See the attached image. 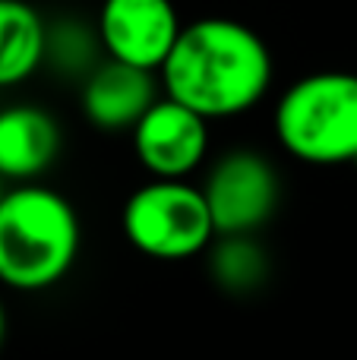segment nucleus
Returning <instances> with one entry per match:
<instances>
[{
	"label": "nucleus",
	"mask_w": 357,
	"mask_h": 360,
	"mask_svg": "<svg viewBox=\"0 0 357 360\" xmlns=\"http://www.w3.org/2000/svg\"><path fill=\"white\" fill-rule=\"evenodd\" d=\"M162 92L212 120L257 108L272 86V54L240 19L202 16L183 22L164 67Z\"/></svg>",
	"instance_id": "nucleus-1"
},
{
	"label": "nucleus",
	"mask_w": 357,
	"mask_h": 360,
	"mask_svg": "<svg viewBox=\"0 0 357 360\" xmlns=\"http://www.w3.org/2000/svg\"><path fill=\"white\" fill-rule=\"evenodd\" d=\"M82 228L73 202L41 184H16L0 199V285L48 291L73 269Z\"/></svg>",
	"instance_id": "nucleus-2"
},
{
	"label": "nucleus",
	"mask_w": 357,
	"mask_h": 360,
	"mask_svg": "<svg viewBox=\"0 0 357 360\" xmlns=\"http://www.w3.org/2000/svg\"><path fill=\"white\" fill-rule=\"evenodd\" d=\"M272 127L291 158L316 168L357 162V76L316 70L275 101Z\"/></svg>",
	"instance_id": "nucleus-3"
},
{
	"label": "nucleus",
	"mask_w": 357,
	"mask_h": 360,
	"mask_svg": "<svg viewBox=\"0 0 357 360\" xmlns=\"http://www.w3.org/2000/svg\"><path fill=\"white\" fill-rule=\"evenodd\" d=\"M120 224L133 250L162 262L193 259L219 237L202 186L190 180L152 177L130 193Z\"/></svg>",
	"instance_id": "nucleus-4"
},
{
	"label": "nucleus",
	"mask_w": 357,
	"mask_h": 360,
	"mask_svg": "<svg viewBox=\"0 0 357 360\" xmlns=\"http://www.w3.org/2000/svg\"><path fill=\"white\" fill-rule=\"evenodd\" d=\"M202 196L219 237H250L278 209L282 184L266 155L253 149H234L209 168Z\"/></svg>",
	"instance_id": "nucleus-5"
},
{
	"label": "nucleus",
	"mask_w": 357,
	"mask_h": 360,
	"mask_svg": "<svg viewBox=\"0 0 357 360\" xmlns=\"http://www.w3.org/2000/svg\"><path fill=\"white\" fill-rule=\"evenodd\" d=\"M139 165L155 180H190L209 155V120L181 101L162 98L130 130Z\"/></svg>",
	"instance_id": "nucleus-6"
},
{
	"label": "nucleus",
	"mask_w": 357,
	"mask_h": 360,
	"mask_svg": "<svg viewBox=\"0 0 357 360\" xmlns=\"http://www.w3.org/2000/svg\"><path fill=\"white\" fill-rule=\"evenodd\" d=\"M183 22L171 0H105L98 10V44L105 57L158 73Z\"/></svg>",
	"instance_id": "nucleus-7"
},
{
	"label": "nucleus",
	"mask_w": 357,
	"mask_h": 360,
	"mask_svg": "<svg viewBox=\"0 0 357 360\" xmlns=\"http://www.w3.org/2000/svg\"><path fill=\"white\" fill-rule=\"evenodd\" d=\"M162 95V79H155V73L105 57L86 76L82 114L98 130L124 133L133 130Z\"/></svg>",
	"instance_id": "nucleus-8"
},
{
	"label": "nucleus",
	"mask_w": 357,
	"mask_h": 360,
	"mask_svg": "<svg viewBox=\"0 0 357 360\" xmlns=\"http://www.w3.org/2000/svg\"><path fill=\"white\" fill-rule=\"evenodd\" d=\"M60 155V127L35 105L0 108V177L35 184Z\"/></svg>",
	"instance_id": "nucleus-9"
},
{
	"label": "nucleus",
	"mask_w": 357,
	"mask_h": 360,
	"mask_svg": "<svg viewBox=\"0 0 357 360\" xmlns=\"http://www.w3.org/2000/svg\"><path fill=\"white\" fill-rule=\"evenodd\" d=\"M48 25L25 0H0V89L32 79L48 57Z\"/></svg>",
	"instance_id": "nucleus-10"
},
{
	"label": "nucleus",
	"mask_w": 357,
	"mask_h": 360,
	"mask_svg": "<svg viewBox=\"0 0 357 360\" xmlns=\"http://www.w3.org/2000/svg\"><path fill=\"white\" fill-rule=\"evenodd\" d=\"M269 272L263 247L250 237H221L212 250V275L225 291H253Z\"/></svg>",
	"instance_id": "nucleus-11"
},
{
	"label": "nucleus",
	"mask_w": 357,
	"mask_h": 360,
	"mask_svg": "<svg viewBox=\"0 0 357 360\" xmlns=\"http://www.w3.org/2000/svg\"><path fill=\"white\" fill-rule=\"evenodd\" d=\"M6 338V307H4V297H0V345Z\"/></svg>",
	"instance_id": "nucleus-12"
},
{
	"label": "nucleus",
	"mask_w": 357,
	"mask_h": 360,
	"mask_svg": "<svg viewBox=\"0 0 357 360\" xmlns=\"http://www.w3.org/2000/svg\"><path fill=\"white\" fill-rule=\"evenodd\" d=\"M4 184H6V180L0 177V199H4V193H6V186H4Z\"/></svg>",
	"instance_id": "nucleus-13"
}]
</instances>
